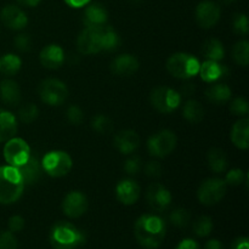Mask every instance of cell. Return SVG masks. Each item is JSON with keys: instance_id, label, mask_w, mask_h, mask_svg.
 <instances>
[{"instance_id": "42", "label": "cell", "mask_w": 249, "mask_h": 249, "mask_svg": "<svg viewBox=\"0 0 249 249\" xmlns=\"http://www.w3.org/2000/svg\"><path fill=\"white\" fill-rule=\"evenodd\" d=\"M124 172L128 175H136L142 168V162L138 156H131L124 163Z\"/></svg>"}, {"instance_id": "5", "label": "cell", "mask_w": 249, "mask_h": 249, "mask_svg": "<svg viewBox=\"0 0 249 249\" xmlns=\"http://www.w3.org/2000/svg\"><path fill=\"white\" fill-rule=\"evenodd\" d=\"M72 158L65 151H50L41 160L43 170L51 178H62L72 169Z\"/></svg>"}, {"instance_id": "9", "label": "cell", "mask_w": 249, "mask_h": 249, "mask_svg": "<svg viewBox=\"0 0 249 249\" xmlns=\"http://www.w3.org/2000/svg\"><path fill=\"white\" fill-rule=\"evenodd\" d=\"M226 189H228V185L223 179L211 178V179L204 180L198 187L197 198L204 206H214L224 198Z\"/></svg>"}, {"instance_id": "47", "label": "cell", "mask_w": 249, "mask_h": 249, "mask_svg": "<svg viewBox=\"0 0 249 249\" xmlns=\"http://www.w3.org/2000/svg\"><path fill=\"white\" fill-rule=\"evenodd\" d=\"M231 249H249V242L247 237H238L231 245Z\"/></svg>"}, {"instance_id": "50", "label": "cell", "mask_w": 249, "mask_h": 249, "mask_svg": "<svg viewBox=\"0 0 249 249\" xmlns=\"http://www.w3.org/2000/svg\"><path fill=\"white\" fill-rule=\"evenodd\" d=\"M194 91H195V85L194 84H190V83H187V84L182 85L181 91H180L179 94L180 95H191Z\"/></svg>"}, {"instance_id": "21", "label": "cell", "mask_w": 249, "mask_h": 249, "mask_svg": "<svg viewBox=\"0 0 249 249\" xmlns=\"http://www.w3.org/2000/svg\"><path fill=\"white\" fill-rule=\"evenodd\" d=\"M21 174L22 180L24 182V186L26 185H34L40 180L41 174H43V167H41V162H39V160L34 156H31L28 158L24 164H22L21 167L17 168Z\"/></svg>"}, {"instance_id": "18", "label": "cell", "mask_w": 249, "mask_h": 249, "mask_svg": "<svg viewBox=\"0 0 249 249\" xmlns=\"http://www.w3.org/2000/svg\"><path fill=\"white\" fill-rule=\"evenodd\" d=\"M113 145L123 155H130L138 150L140 145V138L134 130H123L116 134Z\"/></svg>"}, {"instance_id": "44", "label": "cell", "mask_w": 249, "mask_h": 249, "mask_svg": "<svg viewBox=\"0 0 249 249\" xmlns=\"http://www.w3.org/2000/svg\"><path fill=\"white\" fill-rule=\"evenodd\" d=\"M145 174L150 178H160L163 174V168L157 160L148 162L145 165Z\"/></svg>"}, {"instance_id": "15", "label": "cell", "mask_w": 249, "mask_h": 249, "mask_svg": "<svg viewBox=\"0 0 249 249\" xmlns=\"http://www.w3.org/2000/svg\"><path fill=\"white\" fill-rule=\"evenodd\" d=\"M99 28H87L85 27L80 32L77 39V48L80 53H83V55H92V53H97L101 51Z\"/></svg>"}, {"instance_id": "17", "label": "cell", "mask_w": 249, "mask_h": 249, "mask_svg": "<svg viewBox=\"0 0 249 249\" xmlns=\"http://www.w3.org/2000/svg\"><path fill=\"white\" fill-rule=\"evenodd\" d=\"M140 186L131 179H124L116 186V196L121 203L131 206L140 198Z\"/></svg>"}, {"instance_id": "35", "label": "cell", "mask_w": 249, "mask_h": 249, "mask_svg": "<svg viewBox=\"0 0 249 249\" xmlns=\"http://www.w3.org/2000/svg\"><path fill=\"white\" fill-rule=\"evenodd\" d=\"M169 220L175 228L184 229L186 228L191 220V215H190L189 211L185 208H177L170 213Z\"/></svg>"}, {"instance_id": "38", "label": "cell", "mask_w": 249, "mask_h": 249, "mask_svg": "<svg viewBox=\"0 0 249 249\" xmlns=\"http://www.w3.org/2000/svg\"><path fill=\"white\" fill-rule=\"evenodd\" d=\"M245 180L246 173L243 172L242 169L235 168V169L229 170L224 181H225L226 185H230V186H238V185H241L242 182H245Z\"/></svg>"}, {"instance_id": "14", "label": "cell", "mask_w": 249, "mask_h": 249, "mask_svg": "<svg viewBox=\"0 0 249 249\" xmlns=\"http://www.w3.org/2000/svg\"><path fill=\"white\" fill-rule=\"evenodd\" d=\"M0 19L7 28L12 31H22L28 23V17L21 7L16 5H6L0 12Z\"/></svg>"}, {"instance_id": "7", "label": "cell", "mask_w": 249, "mask_h": 249, "mask_svg": "<svg viewBox=\"0 0 249 249\" xmlns=\"http://www.w3.org/2000/svg\"><path fill=\"white\" fill-rule=\"evenodd\" d=\"M38 92L41 101L49 106H60L68 96L67 85L55 78L43 80L39 85Z\"/></svg>"}, {"instance_id": "27", "label": "cell", "mask_w": 249, "mask_h": 249, "mask_svg": "<svg viewBox=\"0 0 249 249\" xmlns=\"http://www.w3.org/2000/svg\"><path fill=\"white\" fill-rule=\"evenodd\" d=\"M201 53L206 60L209 61H220L225 56V48L223 43L215 38L208 39L203 43L201 48Z\"/></svg>"}, {"instance_id": "10", "label": "cell", "mask_w": 249, "mask_h": 249, "mask_svg": "<svg viewBox=\"0 0 249 249\" xmlns=\"http://www.w3.org/2000/svg\"><path fill=\"white\" fill-rule=\"evenodd\" d=\"M4 158L11 167L19 168L31 157V148L28 143L21 138H11L4 146Z\"/></svg>"}, {"instance_id": "4", "label": "cell", "mask_w": 249, "mask_h": 249, "mask_svg": "<svg viewBox=\"0 0 249 249\" xmlns=\"http://www.w3.org/2000/svg\"><path fill=\"white\" fill-rule=\"evenodd\" d=\"M198 58L186 53H173L167 61V70L173 77L179 79H189L199 72Z\"/></svg>"}, {"instance_id": "25", "label": "cell", "mask_w": 249, "mask_h": 249, "mask_svg": "<svg viewBox=\"0 0 249 249\" xmlns=\"http://www.w3.org/2000/svg\"><path fill=\"white\" fill-rule=\"evenodd\" d=\"M17 133V121L11 112L0 108V142H6Z\"/></svg>"}, {"instance_id": "43", "label": "cell", "mask_w": 249, "mask_h": 249, "mask_svg": "<svg viewBox=\"0 0 249 249\" xmlns=\"http://www.w3.org/2000/svg\"><path fill=\"white\" fill-rule=\"evenodd\" d=\"M14 44L17 50L21 51V53H27L32 48V39L28 34L21 33L14 39Z\"/></svg>"}, {"instance_id": "3", "label": "cell", "mask_w": 249, "mask_h": 249, "mask_svg": "<svg viewBox=\"0 0 249 249\" xmlns=\"http://www.w3.org/2000/svg\"><path fill=\"white\" fill-rule=\"evenodd\" d=\"M24 190L18 169L11 165L0 167V203L12 204L21 198Z\"/></svg>"}, {"instance_id": "13", "label": "cell", "mask_w": 249, "mask_h": 249, "mask_svg": "<svg viewBox=\"0 0 249 249\" xmlns=\"http://www.w3.org/2000/svg\"><path fill=\"white\" fill-rule=\"evenodd\" d=\"M146 199L147 203L153 211L163 212L169 208L172 203V194L169 190L162 184H152L148 186L147 192H146Z\"/></svg>"}, {"instance_id": "8", "label": "cell", "mask_w": 249, "mask_h": 249, "mask_svg": "<svg viewBox=\"0 0 249 249\" xmlns=\"http://www.w3.org/2000/svg\"><path fill=\"white\" fill-rule=\"evenodd\" d=\"M177 142V135L172 130L164 129L150 136L147 141V150L152 157L164 158L174 151Z\"/></svg>"}, {"instance_id": "37", "label": "cell", "mask_w": 249, "mask_h": 249, "mask_svg": "<svg viewBox=\"0 0 249 249\" xmlns=\"http://www.w3.org/2000/svg\"><path fill=\"white\" fill-rule=\"evenodd\" d=\"M230 111L235 116L246 117L249 112V105L247 100L243 99V97H236V99H233L230 104Z\"/></svg>"}, {"instance_id": "45", "label": "cell", "mask_w": 249, "mask_h": 249, "mask_svg": "<svg viewBox=\"0 0 249 249\" xmlns=\"http://www.w3.org/2000/svg\"><path fill=\"white\" fill-rule=\"evenodd\" d=\"M24 225H26V223L21 215H12L9 219V231H11V232H21L24 229Z\"/></svg>"}, {"instance_id": "52", "label": "cell", "mask_w": 249, "mask_h": 249, "mask_svg": "<svg viewBox=\"0 0 249 249\" xmlns=\"http://www.w3.org/2000/svg\"><path fill=\"white\" fill-rule=\"evenodd\" d=\"M221 2H223V4H226V5H229V4H232V2H235L236 0H220Z\"/></svg>"}, {"instance_id": "33", "label": "cell", "mask_w": 249, "mask_h": 249, "mask_svg": "<svg viewBox=\"0 0 249 249\" xmlns=\"http://www.w3.org/2000/svg\"><path fill=\"white\" fill-rule=\"evenodd\" d=\"M192 229H194V232L196 236H198V237H207L213 231V220L209 216H199L194 223Z\"/></svg>"}, {"instance_id": "49", "label": "cell", "mask_w": 249, "mask_h": 249, "mask_svg": "<svg viewBox=\"0 0 249 249\" xmlns=\"http://www.w3.org/2000/svg\"><path fill=\"white\" fill-rule=\"evenodd\" d=\"M204 249H225L224 245L218 240H211L206 243Z\"/></svg>"}, {"instance_id": "26", "label": "cell", "mask_w": 249, "mask_h": 249, "mask_svg": "<svg viewBox=\"0 0 249 249\" xmlns=\"http://www.w3.org/2000/svg\"><path fill=\"white\" fill-rule=\"evenodd\" d=\"M231 89L226 84L223 83H215L207 88L206 97L208 101L214 105H223L230 101L231 99Z\"/></svg>"}, {"instance_id": "24", "label": "cell", "mask_w": 249, "mask_h": 249, "mask_svg": "<svg viewBox=\"0 0 249 249\" xmlns=\"http://www.w3.org/2000/svg\"><path fill=\"white\" fill-rule=\"evenodd\" d=\"M0 99L4 104L16 106L21 101V90L15 80L4 79L0 82Z\"/></svg>"}, {"instance_id": "23", "label": "cell", "mask_w": 249, "mask_h": 249, "mask_svg": "<svg viewBox=\"0 0 249 249\" xmlns=\"http://www.w3.org/2000/svg\"><path fill=\"white\" fill-rule=\"evenodd\" d=\"M231 141L240 150H247L249 146V121L241 118L236 122L231 130Z\"/></svg>"}, {"instance_id": "32", "label": "cell", "mask_w": 249, "mask_h": 249, "mask_svg": "<svg viewBox=\"0 0 249 249\" xmlns=\"http://www.w3.org/2000/svg\"><path fill=\"white\" fill-rule=\"evenodd\" d=\"M232 57L236 63L240 66H246L249 62V43L247 40H240L235 44L232 49Z\"/></svg>"}, {"instance_id": "28", "label": "cell", "mask_w": 249, "mask_h": 249, "mask_svg": "<svg viewBox=\"0 0 249 249\" xmlns=\"http://www.w3.org/2000/svg\"><path fill=\"white\" fill-rule=\"evenodd\" d=\"M207 162H208V167L211 168L212 172L216 173V174L226 172L228 169V157L220 148H211L207 155Z\"/></svg>"}, {"instance_id": "19", "label": "cell", "mask_w": 249, "mask_h": 249, "mask_svg": "<svg viewBox=\"0 0 249 249\" xmlns=\"http://www.w3.org/2000/svg\"><path fill=\"white\" fill-rule=\"evenodd\" d=\"M39 60L41 65L48 70H56L65 62V53L60 45L50 44L40 51Z\"/></svg>"}, {"instance_id": "53", "label": "cell", "mask_w": 249, "mask_h": 249, "mask_svg": "<svg viewBox=\"0 0 249 249\" xmlns=\"http://www.w3.org/2000/svg\"><path fill=\"white\" fill-rule=\"evenodd\" d=\"M131 1H133V2H141L142 0H131Z\"/></svg>"}, {"instance_id": "22", "label": "cell", "mask_w": 249, "mask_h": 249, "mask_svg": "<svg viewBox=\"0 0 249 249\" xmlns=\"http://www.w3.org/2000/svg\"><path fill=\"white\" fill-rule=\"evenodd\" d=\"M199 74L206 83H215L228 75L229 70L218 61L206 60L199 66Z\"/></svg>"}, {"instance_id": "12", "label": "cell", "mask_w": 249, "mask_h": 249, "mask_svg": "<svg viewBox=\"0 0 249 249\" xmlns=\"http://www.w3.org/2000/svg\"><path fill=\"white\" fill-rule=\"evenodd\" d=\"M88 209V198L80 191H71L62 201V212L71 219L80 218Z\"/></svg>"}, {"instance_id": "46", "label": "cell", "mask_w": 249, "mask_h": 249, "mask_svg": "<svg viewBox=\"0 0 249 249\" xmlns=\"http://www.w3.org/2000/svg\"><path fill=\"white\" fill-rule=\"evenodd\" d=\"M175 249H201L199 245L192 238H185L181 242H179V245L177 246Z\"/></svg>"}, {"instance_id": "30", "label": "cell", "mask_w": 249, "mask_h": 249, "mask_svg": "<svg viewBox=\"0 0 249 249\" xmlns=\"http://www.w3.org/2000/svg\"><path fill=\"white\" fill-rule=\"evenodd\" d=\"M22 61L15 53H5L0 57V74L11 77L21 70Z\"/></svg>"}, {"instance_id": "20", "label": "cell", "mask_w": 249, "mask_h": 249, "mask_svg": "<svg viewBox=\"0 0 249 249\" xmlns=\"http://www.w3.org/2000/svg\"><path fill=\"white\" fill-rule=\"evenodd\" d=\"M111 70L114 74L121 75V77H129L139 70V61L135 56L130 53H122L112 61Z\"/></svg>"}, {"instance_id": "29", "label": "cell", "mask_w": 249, "mask_h": 249, "mask_svg": "<svg viewBox=\"0 0 249 249\" xmlns=\"http://www.w3.org/2000/svg\"><path fill=\"white\" fill-rule=\"evenodd\" d=\"M101 51H112L119 45V36L112 27L102 26L99 28Z\"/></svg>"}, {"instance_id": "6", "label": "cell", "mask_w": 249, "mask_h": 249, "mask_svg": "<svg viewBox=\"0 0 249 249\" xmlns=\"http://www.w3.org/2000/svg\"><path fill=\"white\" fill-rule=\"evenodd\" d=\"M151 105L160 113H172L181 102V95L177 90L168 87H157L152 90L150 96Z\"/></svg>"}, {"instance_id": "11", "label": "cell", "mask_w": 249, "mask_h": 249, "mask_svg": "<svg viewBox=\"0 0 249 249\" xmlns=\"http://www.w3.org/2000/svg\"><path fill=\"white\" fill-rule=\"evenodd\" d=\"M221 16V10L216 2L211 0H204L199 2L196 7V21L199 27L204 29L212 28L219 22Z\"/></svg>"}, {"instance_id": "39", "label": "cell", "mask_w": 249, "mask_h": 249, "mask_svg": "<svg viewBox=\"0 0 249 249\" xmlns=\"http://www.w3.org/2000/svg\"><path fill=\"white\" fill-rule=\"evenodd\" d=\"M66 117H67V121L71 124H74V125H79L84 121V113H83L82 108L77 105H71L68 107L67 112H66Z\"/></svg>"}, {"instance_id": "51", "label": "cell", "mask_w": 249, "mask_h": 249, "mask_svg": "<svg viewBox=\"0 0 249 249\" xmlns=\"http://www.w3.org/2000/svg\"><path fill=\"white\" fill-rule=\"evenodd\" d=\"M41 0H17L19 5L22 6H27V7H34L40 2Z\"/></svg>"}, {"instance_id": "2", "label": "cell", "mask_w": 249, "mask_h": 249, "mask_svg": "<svg viewBox=\"0 0 249 249\" xmlns=\"http://www.w3.org/2000/svg\"><path fill=\"white\" fill-rule=\"evenodd\" d=\"M49 238L53 249H77L85 243L84 232L68 221L53 224Z\"/></svg>"}, {"instance_id": "16", "label": "cell", "mask_w": 249, "mask_h": 249, "mask_svg": "<svg viewBox=\"0 0 249 249\" xmlns=\"http://www.w3.org/2000/svg\"><path fill=\"white\" fill-rule=\"evenodd\" d=\"M107 19H108L107 10L99 2H94L85 7L83 14V23L87 28H99L105 26Z\"/></svg>"}, {"instance_id": "40", "label": "cell", "mask_w": 249, "mask_h": 249, "mask_svg": "<svg viewBox=\"0 0 249 249\" xmlns=\"http://www.w3.org/2000/svg\"><path fill=\"white\" fill-rule=\"evenodd\" d=\"M233 31L241 36H247L249 31L248 18L245 14H237L232 21Z\"/></svg>"}, {"instance_id": "41", "label": "cell", "mask_w": 249, "mask_h": 249, "mask_svg": "<svg viewBox=\"0 0 249 249\" xmlns=\"http://www.w3.org/2000/svg\"><path fill=\"white\" fill-rule=\"evenodd\" d=\"M18 242L11 231H2L0 232V249H17Z\"/></svg>"}, {"instance_id": "48", "label": "cell", "mask_w": 249, "mask_h": 249, "mask_svg": "<svg viewBox=\"0 0 249 249\" xmlns=\"http://www.w3.org/2000/svg\"><path fill=\"white\" fill-rule=\"evenodd\" d=\"M68 6L75 7V9H79V7L87 6L91 0H63Z\"/></svg>"}, {"instance_id": "34", "label": "cell", "mask_w": 249, "mask_h": 249, "mask_svg": "<svg viewBox=\"0 0 249 249\" xmlns=\"http://www.w3.org/2000/svg\"><path fill=\"white\" fill-rule=\"evenodd\" d=\"M91 126L96 133L107 134L113 130V122L106 114H96L91 119Z\"/></svg>"}, {"instance_id": "1", "label": "cell", "mask_w": 249, "mask_h": 249, "mask_svg": "<svg viewBox=\"0 0 249 249\" xmlns=\"http://www.w3.org/2000/svg\"><path fill=\"white\" fill-rule=\"evenodd\" d=\"M134 235L139 245L146 249H157L167 235V225L156 214H143L136 220Z\"/></svg>"}, {"instance_id": "36", "label": "cell", "mask_w": 249, "mask_h": 249, "mask_svg": "<svg viewBox=\"0 0 249 249\" xmlns=\"http://www.w3.org/2000/svg\"><path fill=\"white\" fill-rule=\"evenodd\" d=\"M38 114H39V109L38 107L36 106L34 104H26L18 109V118L21 119V122L23 123L29 124L32 122L36 121L38 118Z\"/></svg>"}, {"instance_id": "31", "label": "cell", "mask_w": 249, "mask_h": 249, "mask_svg": "<svg viewBox=\"0 0 249 249\" xmlns=\"http://www.w3.org/2000/svg\"><path fill=\"white\" fill-rule=\"evenodd\" d=\"M185 119L190 123H199L204 117V108L196 100H189L182 108Z\"/></svg>"}]
</instances>
